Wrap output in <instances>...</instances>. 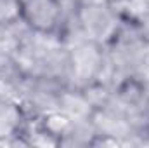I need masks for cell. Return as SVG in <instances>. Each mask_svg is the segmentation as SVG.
Segmentation results:
<instances>
[{"label": "cell", "instance_id": "obj_3", "mask_svg": "<svg viewBox=\"0 0 149 148\" xmlns=\"http://www.w3.org/2000/svg\"><path fill=\"white\" fill-rule=\"evenodd\" d=\"M21 110L17 105L0 99V138H12L17 136L21 131Z\"/></svg>", "mask_w": 149, "mask_h": 148}, {"label": "cell", "instance_id": "obj_1", "mask_svg": "<svg viewBox=\"0 0 149 148\" xmlns=\"http://www.w3.org/2000/svg\"><path fill=\"white\" fill-rule=\"evenodd\" d=\"M102 65L104 54L95 40L87 38L68 52V75L78 84L90 85V82L99 77Z\"/></svg>", "mask_w": 149, "mask_h": 148}, {"label": "cell", "instance_id": "obj_4", "mask_svg": "<svg viewBox=\"0 0 149 148\" xmlns=\"http://www.w3.org/2000/svg\"><path fill=\"white\" fill-rule=\"evenodd\" d=\"M21 19V0H0V26Z\"/></svg>", "mask_w": 149, "mask_h": 148}, {"label": "cell", "instance_id": "obj_2", "mask_svg": "<svg viewBox=\"0 0 149 148\" xmlns=\"http://www.w3.org/2000/svg\"><path fill=\"white\" fill-rule=\"evenodd\" d=\"M59 0H21V19L33 33L52 35L64 21Z\"/></svg>", "mask_w": 149, "mask_h": 148}, {"label": "cell", "instance_id": "obj_5", "mask_svg": "<svg viewBox=\"0 0 149 148\" xmlns=\"http://www.w3.org/2000/svg\"><path fill=\"white\" fill-rule=\"evenodd\" d=\"M78 7L80 5H108L109 0H76Z\"/></svg>", "mask_w": 149, "mask_h": 148}]
</instances>
